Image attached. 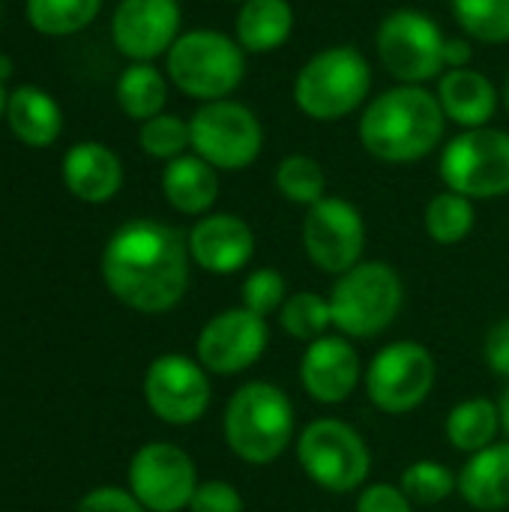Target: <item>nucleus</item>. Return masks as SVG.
<instances>
[{
    "instance_id": "f257e3e1",
    "label": "nucleus",
    "mask_w": 509,
    "mask_h": 512,
    "mask_svg": "<svg viewBox=\"0 0 509 512\" xmlns=\"http://www.w3.org/2000/svg\"><path fill=\"white\" fill-rule=\"evenodd\" d=\"M189 243L156 219H132L120 225L102 252L105 288L141 315L174 309L189 288Z\"/></svg>"
},
{
    "instance_id": "f03ea898",
    "label": "nucleus",
    "mask_w": 509,
    "mask_h": 512,
    "mask_svg": "<svg viewBox=\"0 0 509 512\" xmlns=\"http://www.w3.org/2000/svg\"><path fill=\"white\" fill-rule=\"evenodd\" d=\"M447 117L441 102L423 84H399L375 96L357 126L369 156L387 165H411L435 153Z\"/></svg>"
},
{
    "instance_id": "7ed1b4c3",
    "label": "nucleus",
    "mask_w": 509,
    "mask_h": 512,
    "mask_svg": "<svg viewBox=\"0 0 509 512\" xmlns=\"http://www.w3.org/2000/svg\"><path fill=\"white\" fill-rule=\"evenodd\" d=\"M294 405L270 381L243 384L225 405L222 432L228 450L246 465H273L294 441Z\"/></svg>"
},
{
    "instance_id": "20e7f679",
    "label": "nucleus",
    "mask_w": 509,
    "mask_h": 512,
    "mask_svg": "<svg viewBox=\"0 0 509 512\" xmlns=\"http://www.w3.org/2000/svg\"><path fill=\"white\" fill-rule=\"evenodd\" d=\"M372 87V66L354 45H330L312 54L294 78L297 108L318 120L333 123L354 114Z\"/></svg>"
},
{
    "instance_id": "39448f33",
    "label": "nucleus",
    "mask_w": 509,
    "mask_h": 512,
    "mask_svg": "<svg viewBox=\"0 0 509 512\" xmlns=\"http://www.w3.org/2000/svg\"><path fill=\"white\" fill-rule=\"evenodd\" d=\"M333 327L345 339H375L393 327L405 303L402 276L384 261H360L330 288Z\"/></svg>"
},
{
    "instance_id": "423d86ee",
    "label": "nucleus",
    "mask_w": 509,
    "mask_h": 512,
    "mask_svg": "<svg viewBox=\"0 0 509 512\" xmlns=\"http://www.w3.org/2000/svg\"><path fill=\"white\" fill-rule=\"evenodd\" d=\"M171 84L198 102L228 99L246 78V51L240 42L219 30L180 33L165 54Z\"/></svg>"
},
{
    "instance_id": "0eeeda50",
    "label": "nucleus",
    "mask_w": 509,
    "mask_h": 512,
    "mask_svg": "<svg viewBox=\"0 0 509 512\" xmlns=\"http://www.w3.org/2000/svg\"><path fill=\"white\" fill-rule=\"evenodd\" d=\"M297 462L303 474L330 495H351L366 486L372 453L363 435L345 420H312L297 438Z\"/></svg>"
},
{
    "instance_id": "6e6552de",
    "label": "nucleus",
    "mask_w": 509,
    "mask_h": 512,
    "mask_svg": "<svg viewBox=\"0 0 509 512\" xmlns=\"http://www.w3.org/2000/svg\"><path fill=\"white\" fill-rule=\"evenodd\" d=\"M441 180L450 192L471 201H492L509 195V132L465 129L441 150Z\"/></svg>"
},
{
    "instance_id": "1a4fd4ad",
    "label": "nucleus",
    "mask_w": 509,
    "mask_h": 512,
    "mask_svg": "<svg viewBox=\"0 0 509 512\" xmlns=\"http://www.w3.org/2000/svg\"><path fill=\"white\" fill-rule=\"evenodd\" d=\"M192 150L216 171H243L264 150V126L258 114L234 99L204 102L189 120Z\"/></svg>"
},
{
    "instance_id": "9d476101",
    "label": "nucleus",
    "mask_w": 509,
    "mask_h": 512,
    "mask_svg": "<svg viewBox=\"0 0 509 512\" xmlns=\"http://www.w3.org/2000/svg\"><path fill=\"white\" fill-rule=\"evenodd\" d=\"M435 381H438L435 357L420 342L384 345L363 372L369 402L390 417L417 411L435 390Z\"/></svg>"
},
{
    "instance_id": "9b49d317",
    "label": "nucleus",
    "mask_w": 509,
    "mask_h": 512,
    "mask_svg": "<svg viewBox=\"0 0 509 512\" xmlns=\"http://www.w3.org/2000/svg\"><path fill=\"white\" fill-rule=\"evenodd\" d=\"M441 27L420 9H396L384 15L375 33V51L399 84H426L444 75Z\"/></svg>"
},
{
    "instance_id": "f8f14e48",
    "label": "nucleus",
    "mask_w": 509,
    "mask_h": 512,
    "mask_svg": "<svg viewBox=\"0 0 509 512\" xmlns=\"http://www.w3.org/2000/svg\"><path fill=\"white\" fill-rule=\"evenodd\" d=\"M303 249L306 258L330 276H342L363 261L366 222L363 213L336 195H324L318 204L306 207L303 219Z\"/></svg>"
},
{
    "instance_id": "ddd939ff",
    "label": "nucleus",
    "mask_w": 509,
    "mask_h": 512,
    "mask_svg": "<svg viewBox=\"0 0 509 512\" xmlns=\"http://www.w3.org/2000/svg\"><path fill=\"white\" fill-rule=\"evenodd\" d=\"M195 489L198 471L183 447L153 441L135 450L129 462V492L147 512L189 510Z\"/></svg>"
},
{
    "instance_id": "4468645a",
    "label": "nucleus",
    "mask_w": 509,
    "mask_h": 512,
    "mask_svg": "<svg viewBox=\"0 0 509 512\" xmlns=\"http://www.w3.org/2000/svg\"><path fill=\"white\" fill-rule=\"evenodd\" d=\"M213 390L207 369L186 354H162L147 366L144 402L168 426H192L210 408Z\"/></svg>"
},
{
    "instance_id": "2eb2a0df",
    "label": "nucleus",
    "mask_w": 509,
    "mask_h": 512,
    "mask_svg": "<svg viewBox=\"0 0 509 512\" xmlns=\"http://www.w3.org/2000/svg\"><path fill=\"white\" fill-rule=\"evenodd\" d=\"M270 345V327L267 318L249 312L246 306L225 309L213 315L201 333H198V363L219 378L240 375L252 369Z\"/></svg>"
},
{
    "instance_id": "dca6fc26",
    "label": "nucleus",
    "mask_w": 509,
    "mask_h": 512,
    "mask_svg": "<svg viewBox=\"0 0 509 512\" xmlns=\"http://www.w3.org/2000/svg\"><path fill=\"white\" fill-rule=\"evenodd\" d=\"M180 36L177 0H120L111 18V39L132 63H150L168 54Z\"/></svg>"
},
{
    "instance_id": "f3484780",
    "label": "nucleus",
    "mask_w": 509,
    "mask_h": 512,
    "mask_svg": "<svg viewBox=\"0 0 509 512\" xmlns=\"http://www.w3.org/2000/svg\"><path fill=\"white\" fill-rule=\"evenodd\" d=\"M363 381V360L351 339L321 336L306 345L300 360V384L318 405H342Z\"/></svg>"
},
{
    "instance_id": "a211bd4d",
    "label": "nucleus",
    "mask_w": 509,
    "mask_h": 512,
    "mask_svg": "<svg viewBox=\"0 0 509 512\" xmlns=\"http://www.w3.org/2000/svg\"><path fill=\"white\" fill-rule=\"evenodd\" d=\"M189 255L192 261L213 276H231L240 273L252 255H255V234L246 219L234 213H207L201 216L189 237Z\"/></svg>"
},
{
    "instance_id": "6ab92c4d",
    "label": "nucleus",
    "mask_w": 509,
    "mask_h": 512,
    "mask_svg": "<svg viewBox=\"0 0 509 512\" xmlns=\"http://www.w3.org/2000/svg\"><path fill=\"white\" fill-rule=\"evenodd\" d=\"M63 183L78 201L105 204L123 186V165L111 147L99 141H81L63 156Z\"/></svg>"
},
{
    "instance_id": "aec40b11",
    "label": "nucleus",
    "mask_w": 509,
    "mask_h": 512,
    "mask_svg": "<svg viewBox=\"0 0 509 512\" xmlns=\"http://www.w3.org/2000/svg\"><path fill=\"white\" fill-rule=\"evenodd\" d=\"M438 102L447 120L459 123L462 129H483L498 111V90L495 84L477 69H447L438 78Z\"/></svg>"
},
{
    "instance_id": "412c9836",
    "label": "nucleus",
    "mask_w": 509,
    "mask_h": 512,
    "mask_svg": "<svg viewBox=\"0 0 509 512\" xmlns=\"http://www.w3.org/2000/svg\"><path fill=\"white\" fill-rule=\"evenodd\" d=\"M162 195L183 216H207L219 201V171L195 153L171 159L162 171Z\"/></svg>"
},
{
    "instance_id": "4be33fe9",
    "label": "nucleus",
    "mask_w": 509,
    "mask_h": 512,
    "mask_svg": "<svg viewBox=\"0 0 509 512\" xmlns=\"http://www.w3.org/2000/svg\"><path fill=\"white\" fill-rule=\"evenodd\" d=\"M462 501L480 512H498L509 507V441L492 444L474 456L459 471Z\"/></svg>"
},
{
    "instance_id": "5701e85b",
    "label": "nucleus",
    "mask_w": 509,
    "mask_h": 512,
    "mask_svg": "<svg viewBox=\"0 0 509 512\" xmlns=\"http://www.w3.org/2000/svg\"><path fill=\"white\" fill-rule=\"evenodd\" d=\"M6 123L21 144L51 147L63 132V111L48 90L21 84L6 99Z\"/></svg>"
},
{
    "instance_id": "b1692460",
    "label": "nucleus",
    "mask_w": 509,
    "mask_h": 512,
    "mask_svg": "<svg viewBox=\"0 0 509 512\" xmlns=\"http://www.w3.org/2000/svg\"><path fill=\"white\" fill-rule=\"evenodd\" d=\"M294 30V9L288 0H243L234 39L249 54H270L279 51Z\"/></svg>"
},
{
    "instance_id": "393cba45",
    "label": "nucleus",
    "mask_w": 509,
    "mask_h": 512,
    "mask_svg": "<svg viewBox=\"0 0 509 512\" xmlns=\"http://www.w3.org/2000/svg\"><path fill=\"white\" fill-rule=\"evenodd\" d=\"M444 432H447L450 447L459 450V453H468V456L492 447L498 432H501L498 402H492V399H465V402H459L447 414Z\"/></svg>"
},
{
    "instance_id": "a878e982",
    "label": "nucleus",
    "mask_w": 509,
    "mask_h": 512,
    "mask_svg": "<svg viewBox=\"0 0 509 512\" xmlns=\"http://www.w3.org/2000/svg\"><path fill=\"white\" fill-rule=\"evenodd\" d=\"M168 102V81L153 63H132L117 78V105L132 120H150L162 114Z\"/></svg>"
},
{
    "instance_id": "bb28decb",
    "label": "nucleus",
    "mask_w": 509,
    "mask_h": 512,
    "mask_svg": "<svg viewBox=\"0 0 509 512\" xmlns=\"http://www.w3.org/2000/svg\"><path fill=\"white\" fill-rule=\"evenodd\" d=\"M423 225H426V234L441 243V246H456L462 243L474 225H477V210H474V201L459 195V192H438L429 204H426V213H423Z\"/></svg>"
},
{
    "instance_id": "cd10ccee",
    "label": "nucleus",
    "mask_w": 509,
    "mask_h": 512,
    "mask_svg": "<svg viewBox=\"0 0 509 512\" xmlns=\"http://www.w3.org/2000/svg\"><path fill=\"white\" fill-rule=\"evenodd\" d=\"M102 0H27V21L45 36H72L93 24Z\"/></svg>"
},
{
    "instance_id": "c85d7f7f",
    "label": "nucleus",
    "mask_w": 509,
    "mask_h": 512,
    "mask_svg": "<svg viewBox=\"0 0 509 512\" xmlns=\"http://www.w3.org/2000/svg\"><path fill=\"white\" fill-rule=\"evenodd\" d=\"M276 189L285 201L312 207L324 198L327 174L318 159H312L306 153H291L276 165Z\"/></svg>"
},
{
    "instance_id": "c756f323",
    "label": "nucleus",
    "mask_w": 509,
    "mask_h": 512,
    "mask_svg": "<svg viewBox=\"0 0 509 512\" xmlns=\"http://www.w3.org/2000/svg\"><path fill=\"white\" fill-rule=\"evenodd\" d=\"M279 327L297 342H315L327 336V327H333L330 300L315 291H297L285 300L279 309Z\"/></svg>"
},
{
    "instance_id": "7c9ffc66",
    "label": "nucleus",
    "mask_w": 509,
    "mask_h": 512,
    "mask_svg": "<svg viewBox=\"0 0 509 512\" xmlns=\"http://www.w3.org/2000/svg\"><path fill=\"white\" fill-rule=\"evenodd\" d=\"M459 27L486 45L509 42V0H453Z\"/></svg>"
},
{
    "instance_id": "2f4dec72",
    "label": "nucleus",
    "mask_w": 509,
    "mask_h": 512,
    "mask_svg": "<svg viewBox=\"0 0 509 512\" xmlns=\"http://www.w3.org/2000/svg\"><path fill=\"white\" fill-rule=\"evenodd\" d=\"M399 489L411 498V504H441L447 501L456 489H459V474H453L447 465L432 462V459H420L411 462L402 477H399Z\"/></svg>"
},
{
    "instance_id": "473e14b6",
    "label": "nucleus",
    "mask_w": 509,
    "mask_h": 512,
    "mask_svg": "<svg viewBox=\"0 0 509 512\" xmlns=\"http://www.w3.org/2000/svg\"><path fill=\"white\" fill-rule=\"evenodd\" d=\"M141 150L153 159H177L186 153V147H192V135H189V120L177 117V114H156L150 120L141 123L138 132Z\"/></svg>"
},
{
    "instance_id": "72a5a7b5",
    "label": "nucleus",
    "mask_w": 509,
    "mask_h": 512,
    "mask_svg": "<svg viewBox=\"0 0 509 512\" xmlns=\"http://www.w3.org/2000/svg\"><path fill=\"white\" fill-rule=\"evenodd\" d=\"M240 297H243L240 306H246L249 312L267 318V315H273V312H279L285 306V300H288V282H285V276L279 270L258 267V270H252L246 276V282L240 288Z\"/></svg>"
},
{
    "instance_id": "f704fd0d",
    "label": "nucleus",
    "mask_w": 509,
    "mask_h": 512,
    "mask_svg": "<svg viewBox=\"0 0 509 512\" xmlns=\"http://www.w3.org/2000/svg\"><path fill=\"white\" fill-rule=\"evenodd\" d=\"M243 495L225 483V480H207V483H198L192 501H189V512H243Z\"/></svg>"
},
{
    "instance_id": "c9c22d12",
    "label": "nucleus",
    "mask_w": 509,
    "mask_h": 512,
    "mask_svg": "<svg viewBox=\"0 0 509 512\" xmlns=\"http://www.w3.org/2000/svg\"><path fill=\"white\" fill-rule=\"evenodd\" d=\"M75 512H147L129 489H117V486H99L93 492H87Z\"/></svg>"
},
{
    "instance_id": "e433bc0d",
    "label": "nucleus",
    "mask_w": 509,
    "mask_h": 512,
    "mask_svg": "<svg viewBox=\"0 0 509 512\" xmlns=\"http://www.w3.org/2000/svg\"><path fill=\"white\" fill-rule=\"evenodd\" d=\"M357 512H414L411 498L390 483H372L360 492L357 498Z\"/></svg>"
},
{
    "instance_id": "4c0bfd02",
    "label": "nucleus",
    "mask_w": 509,
    "mask_h": 512,
    "mask_svg": "<svg viewBox=\"0 0 509 512\" xmlns=\"http://www.w3.org/2000/svg\"><path fill=\"white\" fill-rule=\"evenodd\" d=\"M483 357L498 378H509V318L489 327L483 342Z\"/></svg>"
},
{
    "instance_id": "58836bf2",
    "label": "nucleus",
    "mask_w": 509,
    "mask_h": 512,
    "mask_svg": "<svg viewBox=\"0 0 509 512\" xmlns=\"http://www.w3.org/2000/svg\"><path fill=\"white\" fill-rule=\"evenodd\" d=\"M471 42L468 39H447L444 45V72L447 69H468L471 66Z\"/></svg>"
},
{
    "instance_id": "ea45409f",
    "label": "nucleus",
    "mask_w": 509,
    "mask_h": 512,
    "mask_svg": "<svg viewBox=\"0 0 509 512\" xmlns=\"http://www.w3.org/2000/svg\"><path fill=\"white\" fill-rule=\"evenodd\" d=\"M498 414H501V432H507L509 438V387L501 393V399H498Z\"/></svg>"
},
{
    "instance_id": "a19ab883",
    "label": "nucleus",
    "mask_w": 509,
    "mask_h": 512,
    "mask_svg": "<svg viewBox=\"0 0 509 512\" xmlns=\"http://www.w3.org/2000/svg\"><path fill=\"white\" fill-rule=\"evenodd\" d=\"M12 72V57L9 54H0V81H6Z\"/></svg>"
},
{
    "instance_id": "79ce46f5",
    "label": "nucleus",
    "mask_w": 509,
    "mask_h": 512,
    "mask_svg": "<svg viewBox=\"0 0 509 512\" xmlns=\"http://www.w3.org/2000/svg\"><path fill=\"white\" fill-rule=\"evenodd\" d=\"M6 90H3V81H0V117H6Z\"/></svg>"
},
{
    "instance_id": "37998d69",
    "label": "nucleus",
    "mask_w": 509,
    "mask_h": 512,
    "mask_svg": "<svg viewBox=\"0 0 509 512\" xmlns=\"http://www.w3.org/2000/svg\"><path fill=\"white\" fill-rule=\"evenodd\" d=\"M504 105H507V114H509V72H507V78H504Z\"/></svg>"
},
{
    "instance_id": "c03bdc74",
    "label": "nucleus",
    "mask_w": 509,
    "mask_h": 512,
    "mask_svg": "<svg viewBox=\"0 0 509 512\" xmlns=\"http://www.w3.org/2000/svg\"><path fill=\"white\" fill-rule=\"evenodd\" d=\"M0 12H3V6H0Z\"/></svg>"
},
{
    "instance_id": "a18cd8bd",
    "label": "nucleus",
    "mask_w": 509,
    "mask_h": 512,
    "mask_svg": "<svg viewBox=\"0 0 509 512\" xmlns=\"http://www.w3.org/2000/svg\"><path fill=\"white\" fill-rule=\"evenodd\" d=\"M237 3H243V0H237Z\"/></svg>"
},
{
    "instance_id": "49530a36",
    "label": "nucleus",
    "mask_w": 509,
    "mask_h": 512,
    "mask_svg": "<svg viewBox=\"0 0 509 512\" xmlns=\"http://www.w3.org/2000/svg\"><path fill=\"white\" fill-rule=\"evenodd\" d=\"M450 3H453V0H450Z\"/></svg>"
}]
</instances>
